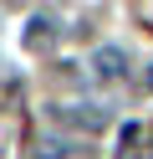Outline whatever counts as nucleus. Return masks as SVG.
Listing matches in <instances>:
<instances>
[{"label":"nucleus","mask_w":153,"mask_h":159,"mask_svg":"<svg viewBox=\"0 0 153 159\" xmlns=\"http://www.w3.org/2000/svg\"><path fill=\"white\" fill-rule=\"evenodd\" d=\"M5 5H20V0H5Z\"/></svg>","instance_id":"5"},{"label":"nucleus","mask_w":153,"mask_h":159,"mask_svg":"<svg viewBox=\"0 0 153 159\" xmlns=\"http://www.w3.org/2000/svg\"><path fill=\"white\" fill-rule=\"evenodd\" d=\"M20 41H26V52H51V41H56V26H51L46 16H31Z\"/></svg>","instance_id":"1"},{"label":"nucleus","mask_w":153,"mask_h":159,"mask_svg":"<svg viewBox=\"0 0 153 159\" xmlns=\"http://www.w3.org/2000/svg\"><path fill=\"white\" fill-rule=\"evenodd\" d=\"M92 62H97V77H107V82H117V77L128 72V57H122L117 46H97V57H92Z\"/></svg>","instance_id":"2"},{"label":"nucleus","mask_w":153,"mask_h":159,"mask_svg":"<svg viewBox=\"0 0 153 159\" xmlns=\"http://www.w3.org/2000/svg\"><path fill=\"white\" fill-rule=\"evenodd\" d=\"M148 87H153V67H148Z\"/></svg>","instance_id":"4"},{"label":"nucleus","mask_w":153,"mask_h":159,"mask_svg":"<svg viewBox=\"0 0 153 159\" xmlns=\"http://www.w3.org/2000/svg\"><path fill=\"white\" fill-rule=\"evenodd\" d=\"M66 118L82 123V128H107V108H102V113L97 108H66Z\"/></svg>","instance_id":"3"}]
</instances>
